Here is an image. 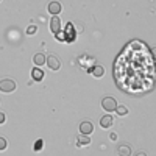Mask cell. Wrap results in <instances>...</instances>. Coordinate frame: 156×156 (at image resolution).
Segmentation results:
<instances>
[{"label": "cell", "mask_w": 156, "mask_h": 156, "mask_svg": "<svg viewBox=\"0 0 156 156\" xmlns=\"http://www.w3.org/2000/svg\"><path fill=\"white\" fill-rule=\"evenodd\" d=\"M6 145H8V142H6V139H5V137H0V151H3V150H6Z\"/></svg>", "instance_id": "cell-15"}, {"label": "cell", "mask_w": 156, "mask_h": 156, "mask_svg": "<svg viewBox=\"0 0 156 156\" xmlns=\"http://www.w3.org/2000/svg\"><path fill=\"white\" fill-rule=\"evenodd\" d=\"M151 56H153V59H156V47L151 48Z\"/></svg>", "instance_id": "cell-20"}, {"label": "cell", "mask_w": 156, "mask_h": 156, "mask_svg": "<svg viewBox=\"0 0 156 156\" xmlns=\"http://www.w3.org/2000/svg\"><path fill=\"white\" fill-rule=\"evenodd\" d=\"M42 145H44V142H42V139H39V140H36V144H34V151H41V150H42Z\"/></svg>", "instance_id": "cell-14"}, {"label": "cell", "mask_w": 156, "mask_h": 156, "mask_svg": "<svg viewBox=\"0 0 156 156\" xmlns=\"http://www.w3.org/2000/svg\"><path fill=\"white\" fill-rule=\"evenodd\" d=\"M56 39H58V41H64V39H66V36H64V33L61 34V31H59V33H56Z\"/></svg>", "instance_id": "cell-17"}, {"label": "cell", "mask_w": 156, "mask_h": 156, "mask_svg": "<svg viewBox=\"0 0 156 156\" xmlns=\"http://www.w3.org/2000/svg\"><path fill=\"white\" fill-rule=\"evenodd\" d=\"M3 122H5V114H3V112H0V125H2Z\"/></svg>", "instance_id": "cell-19"}, {"label": "cell", "mask_w": 156, "mask_h": 156, "mask_svg": "<svg viewBox=\"0 0 156 156\" xmlns=\"http://www.w3.org/2000/svg\"><path fill=\"white\" fill-rule=\"evenodd\" d=\"M136 156H147V154H145V153H144V151H140V153H137V154H136Z\"/></svg>", "instance_id": "cell-21"}, {"label": "cell", "mask_w": 156, "mask_h": 156, "mask_svg": "<svg viewBox=\"0 0 156 156\" xmlns=\"http://www.w3.org/2000/svg\"><path fill=\"white\" fill-rule=\"evenodd\" d=\"M112 125H114V119H112V115H109V114L103 115L101 119H100V126H101L103 129H108V128H111Z\"/></svg>", "instance_id": "cell-7"}, {"label": "cell", "mask_w": 156, "mask_h": 156, "mask_svg": "<svg viewBox=\"0 0 156 156\" xmlns=\"http://www.w3.org/2000/svg\"><path fill=\"white\" fill-rule=\"evenodd\" d=\"M94 131V125H92V122L90 120H83L81 123H80V133L81 134H90Z\"/></svg>", "instance_id": "cell-4"}, {"label": "cell", "mask_w": 156, "mask_h": 156, "mask_svg": "<svg viewBox=\"0 0 156 156\" xmlns=\"http://www.w3.org/2000/svg\"><path fill=\"white\" fill-rule=\"evenodd\" d=\"M33 62H34L36 67H41L42 64H45V56H44V53H36V55L33 56Z\"/></svg>", "instance_id": "cell-11"}, {"label": "cell", "mask_w": 156, "mask_h": 156, "mask_svg": "<svg viewBox=\"0 0 156 156\" xmlns=\"http://www.w3.org/2000/svg\"><path fill=\"white\" fill-rule=\"evenodd\" d=\"M90 144V137L87 134H81V136H78L76 139V145L78 147H87Z\"/></svg>", "instance_id": "cell-9"}, {"label": "cell", "mask_w": 156, "mask_h": 156, "mask_svg": "<svg viewBox=\"0 0 156 156\" xmlns=\"http://www.w3.org/2000/svg\"><path fill=\"white\" fill-rule=\"evenodd\" d=\"M90 75H94L95 78H101L103 75H105V69H103L100 64H97V66H94L92 69H90Z\"/></svg>", "instance_id": "cell-10"}, {"label": "cell", "mask_w": 156, "mask_h": 156, "mask_svg": "<svg viewBox=\"0 0 156 156\" xmlns=\"http://www.w3.org/2000/svg\"><path fill=\"white\" fill-rule=\"evenodd\" d=\"M0 2H2V0H0Z\"/></svg>", "instance_id": "cell-22"}, {"label": "cell", "mask_w": 156, "mask_h": 156, "mask_svg": "<svg viewBox=\"0 0 156 156\" xmlns=\"http://www.w3.org/2000/svg\"><path fill=\"white\" fill-rule=\"evenodd\" d=\"M31 76H33L34 81H41L42 78H44V72L39 69V67H34V69L31 70Z\"/></svg>", "instance_id": "cell-12"}, {"label": "cell", "mask_w": 156, "mask_h": 156, "mask_svg": "<svg viewBox=\"0 0 156 156\" xmlns=\"http://www.w3.org/2000/svg\"><path fill=\"white\" fill-rule=\"evenodd\" d=\"M36 30H37L36 25H30V27L27 28V33H28V34H33V33H36Z\"/></svg>", "instance_id": "cell-16"}, {"label": "cell", "mask_w": 156, "mask_h": 156, "mask_svg": "<svg viewBox=\"0 0 156 156\" xmlns=\"http://www.w3.org/2000/svg\"><path fill=\"white\" fill-rule=\"evenodd\" d=\"M109 139H111L112 142H114V140H117V134H115V133H111V134H109Z\"/></svg>", "instance_id": "cell-18"}, {"label": "cell", "mask_w": 156, "mask_h": 156, "mask_svg": "<svg viewBox=\"0 0 156 156\" xmlns=\"http://www.w3.org/2000/svg\"><path fill=\"white\" fill-rule=\"evenodd\" d=\"M114 112H117V115H120V117H125V115L128 114V108H126V106H119V105H117V108H115Z\"/></svg>", "instance_id": "cell-13"}, {"label": "cell", "mask_w": 156, "mask_h": 156, "mask_svg": "<svg viewBox=\"0 0 156 156\" xmlns=\"http://www.w3.org/2000/svg\"><path fill=\"white\" fill-rule=\"evenodd\" d=\"M0 90L5 92V94L14 92L16 90V81L11 80V78H3V80H0Z\"/></svg>", "instance_id": "cell-1"}, {"label": "cell", "mask_w": 156, "mask_h": 156, "mask_svg": "<svg viewBox=\"0 0 156 156\" xmlns=\"http://www.w3.org/2000/svg\"><path fill=\"white\" fill-rule=\"evenodd\" d=\"M45 64L48 66L50 70H59L61 69V61L56 55H48L45 58Z\"/></svg>", "instance_id": "cell-3"}, {"label": "cell", "mask_w": 156, "mask_h": 156, "mask_svg": "<svg viewBox=\"0 0 156 156\" xmlns=\"http://www.w3.org/2000/svg\"><path fill=\"white\" fill-rule=\"evenodd\" d=\"M131 153H133V150L128 144H122V145H119V148H117V154L119 156H131Z\"/></svg>", "instance_id": "cell-8"}, {"label": "cell", "mask_w": 156, "mask_h": 156, "mask_svg": "<svg viewBox=\"0 0 156 156\" xmlns=\"http://www.w3.org/2000/svg\"><path fill=\"white\" fill-rule=\"evenodd\" d=\"M50 31L55 33V34L61 31V20H59L58 16H53V17H51V20H50Z\"/></svg>", "instance_id": "cell-6"}, {"label": "cell", "mask_w": 156, "mask_h": 156, "mask_svg": "<svg viewBox=\"0 0 156 156\" xmlns=\"http://www.w3.org/2000/svg\"><path fill=\"white\" fill-rule=\"evenodd\" d=\"M101 108L106 112H114L117 108V100L114 97H105L101 100Z\"/></svg>", "instance_id": "cell-2"}, {"label": "cell", "mask_w": 156, "mask_h": 156, "mask_svg": "<svg viewBox=\"0 0 156 156\" xmlns=\"http://www.w3.org/2000/svg\"><path fill=\"white\" fill-rule=\"evenodd\" d=\"M61 9H62V6H61V3H59V2H56V0L50 2V3H48V6H47V11L50 12V14H53V16H58L59 12H61Z\"/></svg>", "instance_id": "cell-5"}]
</instances>
